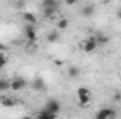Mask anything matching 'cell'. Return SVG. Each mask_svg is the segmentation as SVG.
<instances>
[{
    "label": "cell",
    "mask_w": 121,
    "mask_h": 119,
    "mask_svg": "<svg viewBox=\"0 0 121 119\" xmlns=\"http://www.w3.org/2000/svg\"><path fill=\"white\" fill-rule=\"evenodd\" d=\"M1 69H3V67H0V71H1Z\"/></svg>",
    "instance_id": "f1b7e54d"
},
{
    "label": "cell",
    "mask_w": 121,
    "mask_h": 119,
    "mask_svg": "<svg viewBox=\"0 0 121 119\" xmlns=\"http://www.w3.org/2000/svg\"><path fill=\"white\" fill-rule=\"evenodd\" d=\"M47 41H48L49 44H55V42H58V41H59V34H58L56 31H51V32L47 35Z\"/></svg>",
    "instance_id": "ba28073f"
},
{
    "label": "cell",
    "mask_w": 121,
    "mask_h": 119,
    "mask_svg": "<svg viewBox=\"0 0 121 119\" xmlns=\"http://www.w3.org/2000/svg\"><path fill=\"white\" fill-rule=\"evenodd\" d=\"M23 18H24V21H27L28 24H32V25L37 23V17L32 13H28V11L27 13H23Z\"/></svg>",
    "instance_id": "9c48e42d"
},
{
    "label": "cell",
    "mask_w": 121,
    "mask_h": 119,
    "mask_svg": "<svg viewBox=\"0 0 121 119\" xmlns=\"http://www.w3.org/2000/svg\"><path fill=\"white\" fill-rule=\"evenodd\" d=\"M90 102V95H80L79 97V104L80 105H86Z\"/></svg>",
    "instance_id": "e0dca14e"
},
{
    "label": "cell",
    "mask_w": 121,
    "mask_h": 119,
    "mask_svg": "<svg viewBox=\"0 0 121 119\" xmlns=\"http://www.w3.org/2000/svg\"><path fill=\"white\" fill-rule=\"evenodd\" d=\"M96 39H97V45H99V46H104V45L108 42V36L101 35V34H97V35H96Z\"/></svg>",
    "instance_id": "8fae6325"
},
{
    "label": "cell",
    "mask_w": 121,
    "mask_h": 119,
    "mask_svg": "<svg viewBox=\"0 0 121 119\" xmlns=\"http://www.w3.org/2000/svg\"><path fill=\"white\" fill-rule=\"evenodd\" d=\"M42 7L44 8H58V1L56 0H44Z\"/></svg>",
    "instance_id": "30bf717a"
},
{
    "label": "cell",
    "mask_w": 121,
    "mask_h": 119,
    "mask_svg": "<svg viewBox=\"0 0 121 119\" xmlns=\"http://www.w3.org/2000/svg\"><path fill=\"white\" fill-rule=\"evenodd\" d=\"M55 64H58V66H62V64H63V62H62V60H55Z\"/></svg>",
    "instance_id": "d4e9b609"
},
{
    "label": "cell",
    "mask_w": 121,
    "mask_h": 119,
    "mask_svg": "<svg viewBox=\"0 0 121 119\" xmlns=\"http://www.w3.org/2000/svg\"><path fill=\"white\" fill-rule=\"evenodd\" d=\"M66 4H68V6H73V4H76V0H68Z\"/></svg>",
    "instance_id": "cb8c5ba5"
},
{
    "label": "cell",
    "mask_w": 121,
    "mask_h": 119,
    "mask_svg": "<svg viewBox=\"0 0 121 119\" xmlns=\"http://www.w3.org/2000/svg\"><path fill=\"white\" fill-rule=\"evenodd\" d=\"M32 119H39V116H35V118H32Z\"/></svg>",
    "instance_id": "83f0119b"
},
{
    "label": "cell",
    "mask_w": 121,
    "mask_h": 119,
    "mask_svg": "<svg viewBox=\"0 0 121 119\" xmlns=\"http://www.w3.org/2000/svg\"><path fill=\"white\" fill-rule=\"evenodd\" d=\"M117 17L121 20V10H118V11H117Z\"/></svg>",
    "instance_id": "484cf974"
},
{
    "label": "cell",
    "mask_w": 121,
    "mask_h": 119,
    "mask_svg": "<svg viewBox=\"0 0 121 119\" xmlns=\"http://www.w3.org/2000/svg\"><path fill=\"white\" fill-rule=\"evenodd\" d=\"M56 118V115H52V114H49L45 108L41 111V114H39V119H55Z\"/></svg>",
    "instance_id": "5bb4252c"
},
{
    "label": "cell",
    "mask_w": 121,
    "mask_h": 119,
    "mask_svg": "<svg viewBox=\"0 0 121 119\" xmlns=\"http://www.w3.org/2000/svg\"><path fill=\"white\" fill-rule=\"evenodd\" d=\"M16 105V101L14 99H11V98H1V107H4V108H11V107H14Z\"/></svg>",
    "instance_id": "4fadbf2b"
},
{
    "label": "cell",
    "mask_w": 121,
    "mask_h": 119,
    "mask_svg": "<svg viewBox=\"0 0 121 119\" xmlns=\"http://www.w3.org/2000/svg\"><path fill=\"white\" fill-rule=\"evenodd\" d=\"M31 87H32V90H35V91H44L45 90V81H44V79H41V77L34 79Z\"/></svg>",
    "instance_id": "52a82bcc"
},
{
    "label": "cell",
    "mask_w": 121,
    "mask_h": 119,
    "mask_svg": "<svg viewBox=\"0 0 121 119\" xmlns=\"http://www.w3.org/2000/svg\"><path fill=\"white\" fill-rule=\"evenodd\" d=\"M6 90H10V81L0 79V91H6Z\"/></svg>",
    "instance_id": "2e32d148"
},
{
    "label": "cell",
    "mask_w": 121,
    "mask_h": 119,
    "mask_svg": "<svg viewBox=\"0 0 121 119\" xmlns=\"http://www.w3.org/2000/svg\"><path fill=\"white\" fill-rule=\"evenodd\" d=\"M68 74H69L72 79H76V77L80 74V70H79V67H76V66H70V67L68 69Z\"/></svg>",
    "instance_id": "7c38bea8"
},
{
    "label": "cell",
    "mask_w": 121,
    "mask_h": 119,
    "mask_svg": "<svg viewBox=\"0 0 121 119\" xmlns=\"http://www.w3.org/2000/svg\"><path fill=\"white\" fill-rule=\"evenodd\" d=\"M23 119H32V118H31V116H24Z\"/></svg>",
    "instance_id": "4316f807"
},
{
    "label": "cell",
    "mask_w": 121,
    "mask_h": 119,
    "mask_svg": "<svg viewBox=\"0 0 121 119\" xmlns=\"http://www.w3.org/2000/svg\"><path fill=\"white\" fill-rule=\"evenodd\" d=\"M97 39H96V36H90V38H87V39H85V41H82L80 42V48L85 51V52H87V53H90L93 51H96L97 49Z\"/></svg>",
    "instance_id": "7a4b0ae2"
},
{
    "label": "cell",
    "mask_w": 121,
    "mask_h": 119,
    "mask_svg": "<svg viewBox=\"0 0 121 119\" xmlns=\"http://www.w3.org/2000/svg\"><path fill=\"white\" fill-rule=\"evenodd\" d=\"M26 4H27L26 1H14V3H13V6H14L16 8H23V7H26Z\"/></svg>",
    "instance_id": "44dd1931"
},
{
    "label": "cell",
    "mask_w": 121,
    "mask_h": 119,
    "mask_svg": "<svg viewBox=\"0 0 121 119\" xmlns=\"http://www.w3.org/2000/svg\"><path fill=\"white\" fill-rule=\"evenodd\" d=\"M45 109H47L49 114L56 115V114L59 112V109H60V105H59V102H58L56 99H49V101L47 102V105H45Z\"/></svg>",
    "instance_id": "5b68a950"
},
{
    "label": "cell",
    "mask_w": 121,
    "mask_h": 119,
    "mask_svg": "<svg viewBox=\"0 0 121 119\" xmlns=\"http://www.w3.org/2000/svg\"><path fill=\"white\" fill-rule=\"evenodd\" d=\"M7 51V46L6 45H3L1 42H0V52H6Z\"/></svg>",
    "instance_id": "603a6c76"
},
{
    "label": "cell",
    "mask_w": 121,
    "mask_h": 119,
    "mask_svg": "<svg viewBox=\"0 0 121 119\" xmlns=\"http://www.w3.org/2000/svg\"><path fill=\"white\" fill-rule=\"evenodd\" d=\"M55 11H56V8H44V16L45 17H52L55 14Z\"/></svg>",
    "instance_id": "ffe728a7"
},
{
    "label": "cell",
    "mask_w": 121,
    "mask_h": 119,
    "mask_svg": "<svg viewBox=\"0 0 121 119\" xmlns=\"http://www.w3.org/2000/svg\"><path fill=\"white\" fill-rule=\"evenodd\" d=\"M117 112L113 108H101L96 112L94 119H116Z\"/></svg>",
    "instance_id": "6da1fadb"
},
{
    "label": "cell",
    "mask_w": 121,
    "mask_h": 119,
    "mask_svg": "<svg viewBox=\"0 0 121 119\" xmlns=\"http://www.w3.org/2000/svg\"><path fill=\"white\" fill-rule=\"evenodd\" d=\"M24 87H27V80L23 79V77H20V76L14 77L10 81V90H13V91H20V90H23Z\"/></svg>",
    "instance_id": "3957f363"
},
{
    "label": "cell",
    "mask_w": 121,
    "mask_h": 119,
    "mask_svg": "<svg viewBox=\"0 0 121 119\" xmlns=\"http://www.w3.org/2000/svg\"><path fill=\"white\" fill-rule=\"evenodd\" d=\"M24 34H26V38L28 42H35L38 35H37V31H35V27L32 24H27L24 27Z\"/></svg>",
    "instance_id": "277c9868"
},
{
    "label": "cell",
    "mask_w": 121,
    "mask_h": 119,
    "mask_svg": "<svg viewBox=\"0 0 121 119\" xmlns=\"http://www.w3.org/2000/svg\"><path fill=\"white\" fill-rule=\"evenodd\" d=\"M114 99L116 101H121V92H116L114 94Z\"/></svg>",
    "instance_id": "7402d4cb"
},
{
    "label": "cell",
    "mask_w": 121,
    "mask_h": 119,
    "mask_svg": "<svg viewBox=\"0 0 121 119\" xmlns=\"http://www.w3.org/2000/svg\"><path fill=\"white\" fill-rule=\"evenodd\" d=\"M68 25H69L68 18H60L59 21H58V30H66Z\"/></svg>",
    "instance_id": "9a60e30c"
},
{
    "label": "cell",
    "mask_w": 121,
    "mask_h": 119,
    "mask_svg": "<svg viewBox=\"0 0 121 119\" xmlns=\"http://www.w3.org/2000/svg\"><path fill=\"white\" fill-rule=\"evenodd\" d=\"M94 13H96V6L94 4H85L82 8H80V14L83 16V17H91V16H94Z\"/></svg>",
    "instance_id": "8992f818"
},
{
    "label": "cell",
    "mask_w": 121,
    "mask_h": 119,
    "mask_svg": "<svg viewBox=\"0 0 121 119\" xmlns=\"http://www.w3.org/2000/svg\"><path fill=\"white\" fill-rule=\"evenodd\" d=\"M89 94H90V91L86 87H79L78 88V97H80V95H89Z\"/></svg>",
    "instance_id": "ac0fdd59"
},
{
    "label": "cell",
    "mask_w": 121,
    "mask_h": 119,
    "mask_svg": "<svg viewBox=\"0 0 121 119\" xmlns=\"http://www.w3.org/2000/svg\"><path fill=\"white\" fill-rule=\"evenodd\" d=\"M7 64V56L4 55V52H0V67H4Z\"/></svg>",
    "instance_id": "d6986e66"
}]
</instances>
